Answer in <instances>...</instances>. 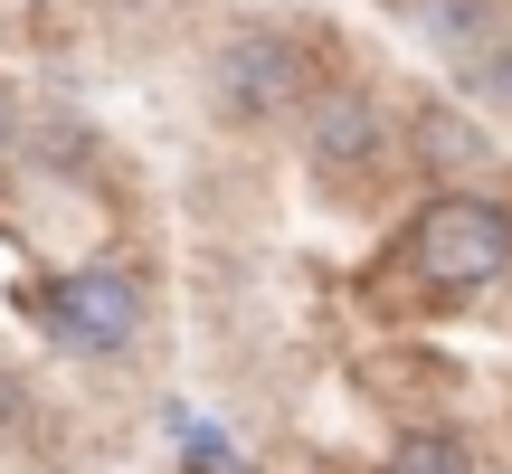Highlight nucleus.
<instances>
[{
    "instance_id": "1",
    "label": "nucleus",
    "mask_w": 512,
    "mask_h": 474,
    "mask_svg": "<svg viewBox=\"0 0 512 474\" xmlns=\"http://www.w3.org/2000/svg\"><path fill=\"white\" fill-rule=\"evenodd\" d=\"M408 266H418L437 294L494 285V275H512V209H503V200H475V190L427 200L418 228H408Z\"/></svg>"
},
{
    "instance_id": "2",
    "label": "nucleus",
    "mask_w": 512,
    "mask_h": 474,
    "mask_svg": "<svg viewBox=\"0 0 512 474\" xmlns=\"http://www.w3.org/2000/svg\"><path fill=\"white\" fill-rule=\"evenodd\" d=\"M133 332H143V285H133L124 266L57 275V342H67V351L114 361V351H133Z\"/></svg>"
},
{
    "instance_id": "3",
    "label": "nucleus",
    "mask_w": 512,
    "mask_h": 474,
    "mask_svg": "<svg viewBox=\"0 0 512 474\" xmlns=\"http://www.w3.org/2000/svg\"><path fill=\"white\" fill-rule=\"evenodd\" d=\"M294 86H304V76H294V48L275 29H238L219 48V67H209V95H219L228 124H266V114H285Z\"/></svg>"
},
{
    "instance_id": "4",
    "label": "nucleus",
    "mask_w": 512,
    "mask_h": 474,
    "mask_svg": "<svg viewBox=\"0 0 512 474\" xmlns=\"http://www.w3.org/2000/svg\"><path fill=\"white\" fill-rule=\"evenodd\" d=\"M304 143H313V162H323V171L370 162V152H380V105H370V95H323Z\"/></svg>"
},
{
    "instance_id": "5",
    "label": "nucleus",
    "mask_w": 512,
    "mask_h": 474,
    "mask_svg": "<svg viewBox=\"0 0 512 474\" xmlns=\"http://www.w3.org/2000/svg\"><path fill=\"white\" fill-rule=\"evenodd\" d=\"M418 152H427L437 171H484V162H494L484 124H465V114H446V105H427V114H418Z\"/></svg>"
},
{
    "instance_id": "6",
    "label": "nucleus",
    "mask_w": 512,
    "mask_h": 474,
    "mask_svg": "<svg viewBox=\"0 0 512 474\" xmlns=\"http://www.w3.org/2000/svg\"><path fill=\"white\" fill-rule=\"evenodd\" d=\"M418 19H427V38L456 48V57H475L484 38H503V10H494V0H418Z\"/></svg>"
},
{
    "instance_id": "7",
    "label": "nucleus",
    "mask_w": 512,
    "mask_h": 474,
    "mask_svg": "<svg viewBox=\"0 0 512 474\" xmlns=\"http://www.w3.org/2000/svg\"><path fill=\"white\" fill-rule=\"evenodd\" d=\"M380 474H475V456H465L446 427H408L399 446H389V465Z\"/></svg>"
},
{
    "instance_id": "8",
    "label": "nucleus",
    "mask_w": 512,
    "mask_h": 474,
    "mask_svg": "<svg viewBox=\"0 0 512 474\" xmlns=\"http://www.w3.org/2000/svg\"><path fill=\"white\" fill-rule=\"evenodd\" d=\"M456 76H465V95H475V105H512V38H484Z\"/></svg>"
},
{
    "instance_id": "9",
    "label": "nucleus",
    "mask_w": 512,
    "mask_h": 474,
    "mask_svg": "<svg viewBox=\"0 0 512 474\" xmlns=\"http://www.w3.org/2000/svg\"><path fill=\"white\" fill-rule=\"evenodd\" d=\"M19 427H29V389H19V380H10V370H0V446H10V437H19Z\"/></svg>"
},
{
    "instance_id": "10",
    "label": "nucleus",
    "mask_w": 512,
    "mask_h": 474,
    "mask_svg": "<svg viewBox=\"0 0 512 474\" xmlns=\"http://www.w3.org/2000/svg\"><path fill=\"white\" fill-rule=\"evenodd\" d=\"M105 10H143V0H105Z\"/></svg>"
}]
</instances>
